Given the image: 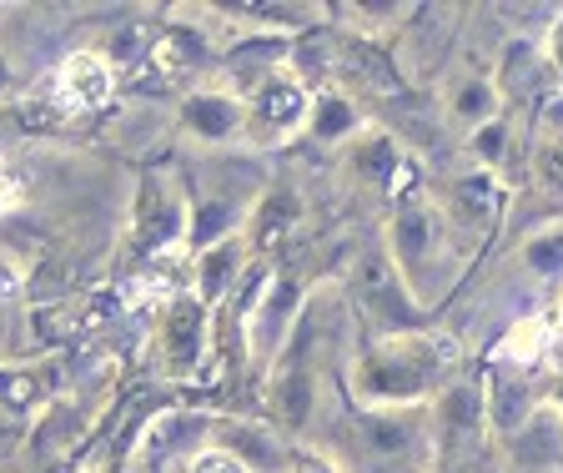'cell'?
<instances>
[{
	"mask_svg": "<svg viewBox=\"0 0 563 473\" xmlns=\"http://www.w3.org/2000/svg\"><path fill=\"white\" fill-rule=\"evenodd\" d=\"M457 378V343L448 332L412 328L398 338H373L347 363L352 408H428Z\"/></svg>",
	"mask_w": 563,
	"mask_h": 473,
	"instance_id": "cell-1",
	"label": "cell"
},
{
	"mask_svg": "<svg viewBox=\"0 0 563 473\" xmlns=\"http://www.w3.org/2000/svg\"><path fill=\"white\" fill-rule=\"evenodd\" d=\"M383 257L393 267V277L402 283V293L418 302L422 312H433L448 293H453L468 248L463 237L448 227L443 207H438L433 191H418V197L398 201L393 217L383 222Z\"/></svg>",
	"mask_w": 563,
	"mask_h": 473,
	"instance_id": "cell-2",
	"label": "cell"
},
{
	"mask_svg": "<svg viewBox=\"0 0 563 473\" xmlns=\"http://www.w3.org/2000/svg\"><path fill=\"white\" fill-rule=\"evenodd\" d=\"M328 453L332 473H428L438 463V438L428 408H352Z\"/></svg>",
	"mask_w": 563,
	"mask_h": 473,
	"instance_id": "cell-3",
	"label": "cell"
},
{
	"mask_svg": "<svg viewBox=\"0 0 563 473\" xmlns=\"http://www.w3.org/2000/svg\"><path fill=\"white\" fill-rule=\"evenodd\" d=\"M307 312V283L292 273H282L272 262H252V297L242 302V343H246V358L257 367L277 363L292 343L297 322Z\"/></svg>",
	"mask_w": 563,
	"mask_h": 473,
	"instance_id": "cell-4",
	"label": "cell"
},
{
	"mask_svg": "<svg viewBox=\"0 0 563 473\" xmlns=\"http://www.w3.org/2000/svg\"><path fill=\"white\" fill-rule=\"evenodd\" d=\"M242 101H246V146H287L307 131L312 86L302 81L292 61H282V66L257 72L242 86Z\"/></svg>",
	"mask_w": 563,
	"mask_h": 473,
	"instance_id": "cell-5",
	"label": "cell"
},
{
	"mask_svg": "<svg viewBox=\"0 0 563 473\" xmlns=\"http://www.w3.org/2000/svg\"><path fill=\"white\" fill-rule=\"evenodd\" d=\"M438 207H443L448 227L463 237V248H478L488 242V232L504 222L508 201H514V182L504 172H483V166H468L463 177H448L443 191H433Z\"/></svg>",
	"mask_w": 563,
	"mask_h": 473,
	"instance_id": "cell-6",
	"label": "cell"
},
{
	"mask_svg": "<svg viewBox=\"0 0 563 473\" xmlns=\"http://www.w3.org/2000/svg\"><path fill=\"white\" fill-rule=\"evenodd\" d=\"M176 127L181 136L207 152H222V146H246V101L232 81H207L191 86L176 107Z\"/></svg>",
	"mask_w": 563,
	"mask_h": 473,
	"instance_id": "cell-7",
	"label": "cell"
},
{
	"mask_svg": "<svg viewBox=\"0 0 563 473\" xmlns=\"http://www.w3.org/2000/svg\"><path fill=\"white\" fill-rule=\"evenodd\" d=\"M493 449L518 473H563V403L553 393L533 398V408Z\"/></svg>",
	"mask_w": 563,
	"mask_h": 473,
	"instance_id": "cell-8",
	"label": "cell"
},
{
	"mask_svg": "<svg viewBox=\"0 0 563 473\" xmlns=\"http://www.w3.org/2000/svg\"><path fill=\"white\" fill-rule=\"evenodd\" d=\"M156 343H162V363L172 378H181V383L197 378L207 353H211V308L197 302L191 293H172L162 308Z\"/></svg>",
	"mask_w": 563,
	"mask_h": 473,
	"instance_id": "cell-9",
	"label": "cell"
},
{
	"mask_svg": "<svg viewBox=\"0 0 563 473\" xmlns=\"http://www.w3.org/2000/svg\"><path fill=\"white\" fill-rule=\"evenodd\" d=\"M428 424H433V438H438V459L493 443L488 414H483V383L478 378H453L433 403H428Z\"/></svg>",
	"mask_w": 563,
	"mask_h": 473,
	"instance_id": "cell-10",
	"label": "cell"
},
{
	"mask_svg": "<svg viewBox=\"0 0 563 473\" xmlns=\"http://www.w3.org/2000/svg\"><path fill=\"white\" fill-rule=\"evenodd\" d=\"M357 308L373 322V338H398V332L422 328V308L402 293V283L393 277L383 252L373 262H357Z\"/></svg>",
	"mask_w": 563,
	"mask_h": 473,
	"instance_id": "cell-11",
	"label": "cell"
},
{
	"mask_svg": "<svg viewBox=\"0 0 563 473\" xmlns=\"http://www.w3.org/2000/svg\"><path fill=\"white\" fill-rule=\"evenodd\" d=\"M267 408H272V428L282 438L292 433L302 438L312 428L317 408H322V383L307 363H277L272 367V383H267Z\"/></svg>",
	"mask_w": 563,
	"mask_h": 473,
	"instance_id": "cell-12",
	"label": "cell"
},
{
	"mask_svg": "<svg viewBox=\"0 0 563 473\" xmlns=\"http://www.w3.org/2000/svg\"><path fill=\"white\" fill-rule=\"evenodd\" d=\"M51 91H56L60 111H101L106 101L117 96V72L106 66V56L96 46H81L56 66Z\"/></svg>",
	"mask_w": 563,
	"mask_h": 473,
	"instance_id": "cell-13",
	"label": "cell"
},
{
	"mask_svg": "<svg viewBox=\"0 0 563 473\" xmlns=\"http://www.w3.org/2000/svg\"><path fill=\"white\" fill-rule=\"evenodd\" d=\"M246 267H252V248H246L242 232L211 242V248H201L197 257H191V297L207 302V308H217V302L246 277Z\"/></svg>",
	"mask_w": 563,
	"mask_h": 473,
	"instance_id": "cell-14",
	"label": "cell"
},
{
	"mask_svg": "<svg viewBox=\"0 0 563 473\" xmlns=\"http://www.w3.org/2000/svg\"><path fill=\"white\" fill-rule=\"evenodd\" d=\"M207 61H211L207 36L176 21V25H162V31H156V46H152V56H146V66H152L166 86H191L201 72H207Z\"/></svg>",
	"mask_w": 563,
	"mask_h": 473,
	"instance_id": "cell-15",
	"label": "cell"
},
{
	"mask_svg": "<svg viewBox=\"0 0 563 473\" xmlns=\"http://www.w3.org/2000/svg\"><path fill=\"white\" fill-rule=\"evenodd\" d=\"M367 127V111L352 101L342 86H312V111H307V131L317 146H328V152H342V146Z\"/></svg>",
	"mask_w": 563,
	"mask_h": 473,
	"instance_id": "cell-16",
	"label": "cell"
},
{
	"mask_svg": "<svg viewBox=\"0 0 563 473\" xmlns=\"http://www.w3.org/2000/svg\"><path fill=\"white\" fill-rule=\"evenodd\" d=\"M443 111L463 131H478V127H488V121L508 117V101H504V91H498V81H493L488 72H463L443 91Z\"/></svg>",
	"mask_w": 563,
	"mask_h": 473,
	"instance_id": "cell-17",
	"label": "cell"
},
{
	"mask_svg": "<svg viewBox=\"0 0 563 473\" xmlns=\"http://www.w3.org/2000/svg\"><path fill=\"white\" fill-rule=\"evenodd\" d=\"M549 338H553L549 312H528V318H514L504 338L493 343V367H514V373H543Z\"/></svg>",
	"mask_w": 563,
	"mask_h": 473,
	"instance_id": "cell-18",
	"label": "cell"
},
{
	"mask_svg": "<svg viewBox=\"0 0 563 473\" xmlns=\"http://www.w3.org/2000/svg\"><path fill=\"white\" fill-rule=\"evenodd\" d=\"M514 262H518V273H523L528 283L563 287V217H549L543 227H533V232L518 242Z\"/></svg>",
	"mask_w": 563,
	"mask_h": 473,
	"instance_id": "cell-19",
	"label": "cell"
},
{
	"mask_svg": "<svg viewBox=\"0 0 563 473\" xmlns=\"http://www.w3.org/2000/svg\"><path fill=\"white\" fill-rule=\"evenodd\" d=\"M292 222H297L292 191H267V197L252 201V217H246V227H242L252 257H267V252L282 242V232H292Z\"/></svg>",
	"mask_w": 563,
	"mask_h": 473,
	"instance_id": "cell-20",
	"label": "cell"
},
{
	"mask_svg": "<svg viewBox=\"0 0 563 473\" xmlns=\"http://www.w3.org/2000/svg\"><path fill=\"white\" fill-rule=\"evenodd\" d=\"M342 156L352 162V172H357V177H363V182H377V187H387V182H393V172L402 166L398 142H393L383 127H363L347 146H342Z\"/></svg>",
	"mask_w": 563,
	"mask_h": 473,
	"instance_id": "cell-21",
	"label": "cell"
},
{
	"mask_svg": "<svg viewBox=\"0 0 563 473\" xmlns=\"http://www.w3.org/2000/svg\"><path fill=\"white\" fill-rule=\"evenodd\" d=\"M152 46H156V25L131 21V25H111V31H106V41L96 51L106 56V66H111V72H121V66H141V61L152 56Z\"/></svg>",
	"mask_w": 563,
	"mask_h": 473,
	"instance_id": "cell-22",
	"label": "cell"
},
{
	"mask_svg": "<svg viewBox=\"0 0 563 473\" xmlns=\"http://www.w3.org/2000/svg\"><path fill=\"white\" fill-rule=\"evenodd\" d=\"M468 156H473V166H483V172H504V177H508V156H514V121L498 117V121H488V127L468 131Z\"/></svg>",
	"mask_w": 563,
	"mask_h": 473,
	"instance_id": "cell-23",
	"label": "cell"
},
{
	"mask_svg": "<svg viewBox=\"0 0 563 473\" xmlns=\"http://www.w3.org/2000/svg\"><path fill=\"white\" fill-rule=\"evenodd\" d=\"M528 182H533L543 197L563 201V142L533 136V146H528Z\"/></svg>",
	"mask_w": 563,
	"mask_h": 473,
	"instance_id": "cell-24",
	"label": "cell"
},
{
	"mask_svg": "<svg viewBox=\"0 0 563 473\" xmlns=\"http://www.w3.org/2000/svg\"><path fill=\"white\" fill-rule=\"evenodd\" d=\"M176 473H246V463L236 459L232 449H222V443H201L197 453L181 459V469Z\"/></svg>",
	"mask_w": 563,
	"mask_h": 473,
	"instance_id": "cell-25",
	"label": "cell"
},
{
	"mask_svg": "<svg viewBox=\"0 0 563 473\" xmlns=\"http://www.w3.org/2000/svg\"><path fill=\"white\" fill-rule=\"evenodd\" d=\"M428 473H498V449L483 443V449H468V453H448Z\"/></svg>",
	"mask_w": 563,
	"mask_h": 473,
	"instance_id": "cell-26",
	"label": "cell"
},
{
	"mask_svg": "<svg viewBox=\"0 0 563 473\" xmlns=\"http://www.w3.org/2000/svg\"><path fill=\"white\" fill-rule=\"evenodd\" d=\"M342 15H347L352 25H363V31H377L383 21H398V15H408V6H342Z\"/></svg>",
	"mask_w": 563,
	"mask_h": 473,
	"instance_id": "cell-27",
	"label": "cell"
},
{
	"mask_svg": "<svg viewBox=\"0 0 563 473\" xmlns=\"http://www.w3.org/2000/svg\"><path fill=\"white\" fill-rule=\"evenodd\" d=\"M21 201H25V177H21V172H15V166H5V162H0V217H5V212H15Z\"/></svg>",
	"mask_w": 563,
	"mask_h": 473,
	"instance_id": "cell-28",
	"label": "cell"
},
{
	"mask_svg": "<svg viewBox=\"0 0 563 473\" xmlns=\"http://www.w3.org/2000/svg\"><path fill=\"white\" fill-rule=\"evenodd\" d=\"M539 136H549V142H563V91H553L549 101H543V111H539Z\"/></svg>",
	"mask_w": 563,
	"mask_h": 473,
	"instance_id": "cell-29",
	"label": "cell"
},
{
	"mask_svg": "<svg viewBox=\"0 0 563 473\" xmlns=\"http://www.w3.org/2000/svg\"><path fill=\"white\" fill-rule=\"evenodd\" d=\"M539 56L549 61V72H553V76H563V15L549 25V36H543V51H539Z\"/></svg>",
	"mask_w": 563,
	"mask_h": 473,
	"instance_id": "cell-30",
	"label": "cell"
},
{
	"mask_svg": "<svg viewBox=\"0 0 563 473\" xmlns=\"http://www.w3.org/2000/svg\"><path fill=\"white\" fill-rule=\"evenodd\" d=\"M543 373L563 378V332H553V338H549V353H543Z\"/></svg>",
	"mask_w": 563,
	"mask_h": 473,
	"instance_id": "cell-31",
	"label": "cell"
},
{
	"mask_svg": "<svg viewBox=\"0 0 563 473\" xmlns=\"http://www.w3.org/2000/svg\"><path fill=\"white\" fill-rule=\"evenodd\" d=\"M549 322H553V332H563V287H559V297H553V312H549Z\"/></svg>",
	"mask_w": 563,
	"mask_h": 473,
	"instance_id": "cell-32",
	"label": "cell"
},
{
	"mask_svg": "<svg viewBox=\"0 0 563 473\" xmlns=\"http://www.w3.org/2000/svg\"><path fill=\"white\" fill-rule=\"evenodd\" d=\"M5 86H11V66H5V56H0V96H5Z\"/></svg>",
	"mask_w": 563,
	"mask_h": 473,
	"instance_id": "cell-33",
	"label": "cell"
},
{
	"mask_svg": "<svg viewBox=\"0 0 563 473\" xmlns=\"http://www.w3.org/2000/svg\"><path fill=\"white\" fill-rule=\"evenodd\" d=\"M498 473H518V469H508V463H504V459H498Z\"/></svg>",
	"mask_w": 563,
	"mask_h": 473,
	"instance_id": "cell-34",
	"label": "cell"
}]
</instances>
